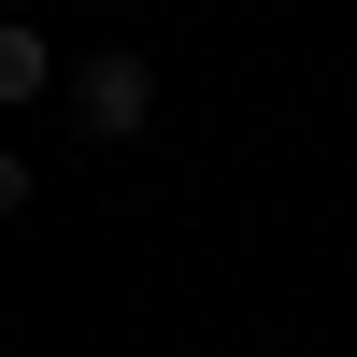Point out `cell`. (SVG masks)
Masks as SVG:
<instances>
[{
  "instance_id": "obj_3",
  "label": "cell",
  "mask_w": 357,
  "mask_h": 357,
  "mask_svg": "<svg viewBox=\"0 0 357 357\" xmlns=\"http://www.w3.org/2000/svg\"><path fill=\"white\" fill-rule=\"evenodd\" d=\"M15 215H29V158L0 143V229H15Z\"/></svg>"
},
{
  "instance_id": "obj_2",
  "label": "cell",
  "mask_w": 357,
  "mask_h": 357,
  "mask_svg": "<svg viewBox=\"0 0 357 357\" xmlns=\"http://www.w3.org/2000/svg\"><path fill=\"white\" fill-rule=\"evenodd\" d=\"M57 86H72V72H57V43L0 15V114H15V100H57Z\"/></svg>"
},
{
  "instance_id": "obj_4",
  "label": "cell",
  "mask_w": 357,
  "mask_h": 357,
  "mask_svg": "<svg viewBox=\"0 0 357 357\" xmlns=\"http://www.w3.org/2000/svg\"><path fill=\"white\" fill-rule=\"evenodd\" d=\"M100 15H129V0H100Z\"/></svg>"
},
{
  "instance_id": "obj_1",
  "label": "cell",
  "mask_w": 357,
  "mask_h": 357,
  "mask_svg": "<svg viewBox=\"0 0 357 357\" xmlns=\"http://www.w3.org/2000/svg\"><path fill=\"white\" fill-rule=\"evenodd\" d=\"M57 100H72L86 143H143V129H158V57H143V43H100V57H72Z\"/></svg>"
}]
</instances>
